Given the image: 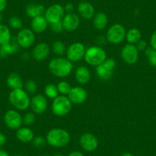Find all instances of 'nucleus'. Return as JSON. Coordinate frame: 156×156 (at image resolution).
<instances>
[{
  "mask_svg": "<svg viewBox=\"0 0 156 156\" xmlns=\"http://www.w3.org/2000/svg\"><path fill=\"white\" fill-rule=\"evenodd\" d=\"M14 156H24V155H22V154H16V155Z\"/></svg>",
  "mask_w": 156,
  "mask_h": 156,
  "instance_id": "de8ad7c7",
  "label": "nucleus"
},
{
  "mask_svg": "<svg viewBox=\"0 0 156 156\" xmlns=\"http://www.w3.org/2000/svg\"><path fill=\"white\" fill-rule=\"evenodd\" d=\"M31 107L34 114H42L47 110L48 100L42 94H36L31 100Z\"/></svg>",
  "mask_w": 156,
  "mask_h": 156,
  "instance_id": "4468645a",
  "label": "nucleus"
},
{
  "mask_svg": "<svg viewBox=\"0 0 156 156\" xmlns=\"http://www.w3.org/2000/svg\"><path fill=\"white\" fill-rule=\"evenodd\" d=\"M139 50L135 44H127L121 51V58L126 64H134L139 60Z\"/></svg>",
  "mask_w": 156,
  "mask_h": 156,
  "instance_id": "f8f14e48",
  "label": "nucleus"
},
{
  "mask_svg": "<svg viewBox=\"0 0 156 156\" xmlns=\"http://www.w3.org/2000/svg\"><path fill=\"white\" fill-rule=\"evenodd\" d=\"M126 39L128 41V44H136L142 39V33L138 28H132L126 32Z\"/></svg>",
  "mask_w": 156,
  "mask_h": 156,
  "instance_id": "a878e982",
  "label": "nucleus"
},
{
  "mask_svg": "<svg viewBox=\"0 0 156 156\" xmlns=\"http://www.w3.org/2000/svg\"><path fill=\"white\" fill-rule=\"evenodd\" d=\"M48 21L46 20L44 16H37V17L31 19V30L34 33H42L47 29L48 28Z\"/></svg>",
  "mask_w": 156,
  "mask_h": 156,
  "instance_id": "4be33fe9",
  "label": "nucleus"
},
{
  "mask_svg": "<svg viewBox=\"0 0 156 156\" xmlns=\"http://www.w3.org/2000/svg\"><path fill=\"white\" fill-rule=\"evenodd\" d=\"M80 18L75 13H67L62 19L64 30L67 31H74L80 25Z\"/></svg>",
  "mask_w": 156,
  "mask_h": 156,
  "instance_id": "f3484780",
  "label": "nucleus"
},
{
  "mask_svg": "<svg viewBox=\"0 0 156 156\" xmlns=\"http://www.w3.org/2000/svg\"><path fill=\"white\" fill-rule=\"evenodd\" d=\"M54 156H64V155H63V154H55Z\"/></svg>",
  "mask_w": 156,
  "mask_h": 156,
  "instance_id": "49530a36",
  "label": "nucleus"
},
{
  "mask_svg": "<svg viewBox=\"0 0 156 156\" xmlns=\"http://www.w3.org/2000/svg\"><path fill=\"white\" fill-rule=\"evenodd\" d=\"M71 109L72 103L66 96L60 95L53 100L51 110L52 112L57 116H65L70 112Z\"/></svg>",
  "mask_w": 156,
  "mask_h": 156,
  "instance_id": "39448f33",
  "label": "nucleus"
},
{
  "mask_svg": "<svg viewBox=\"0 0 156 156\" xmlns=\"http://www.w3.org/2000/svg\"><path fill=\"white\" fill-rule=\"evenodd\" d=\"M64 11L67 13H72L73 12V10H74V5L71 2H67L64 5Z\"/></svg>",
  "mask_w": 156,
  "mask_h": 156,
  "instance_id": "4c0bfd02",
  "label": "nucleus"
},
{
  "mask_svg": "<svg viewBox=\"0 0 156 156\" xmlns=\"http://www.w3.org/2000/svg\"><path fill=\"white\" fill-rule=\"evenodd\" d=\"M148 62L152 67H156V50H153L148 56H147Z\"/></svg>",
  "mask_w": 156,
  "mask_h": 156,
  "instance_id": "c9c22d12",
  "label": "nucleus"
},
{
  "mask_svg": "<svg viewBox=\"0 0 156 156\" xmlns=\"http://www.w3.org/2000/svg\"><path fill=\"white\" fill-rule=\"evenodd\" d=\"M48 68L54 76L64 78L70 74L73 70V64L67 58L58 57L49 62Z\"/></svg>",
  "mask_w": 156,
  "mask_h": 156,
  "instance_id": "f257e3e1",
  "label": "nucleus"
},
{
  "mask_svg": "<svg viewBox=\"0 0 156 156\" xmlns=\"http://www.w3.org/2000/svg\"><path fill=\"white\" fill-rule=\"evenodd\" d=\"M46 9L41 4L29 3L25 7V13L28 17L34 19L37 16H44Z\"/></svg>",
  "mask_w": 156,
  "mask_h": 156,
  "instance_id": "412c9836",
  "label": "nucleus"
},
{
  "mask_svg": "<svg viewBox=\"0 0 156 156\" xmlns=\"http://www.w3.org/2000/svg\"><path fill=\"white\" fill-rule=\"evenodd\" d=\"M67 97L73 104H82L87 98V92L81 87H73L70 90Z\"/></svg>",
  "mask_w": 156,
  "mask_h": 156,
  "instance_id": "2eb2a0df",
  "label": "nucleus"
},
{
  "mask_svg": "<svg viewBox=\"0 0 156 156\" xmlns=\"http://www.w3.org/2000/svg\"><path fill=\"white\" fill-rule=\"evenodd\" d=\"M41 156H49V155H46V154H44V155H41Z\"/></svg>",
  "mask_w": 156,
  "mask_h": 156,
  "instance_id": "09e8293b",
  "label": "nucleus"
},
{
  "mask_svg": "<svg viewBox=\"0 0 156 156\" xmlns=\"http://www.w3.org/2000/svg\"><path fill=\"white\" fill-rule=\"evenodd\" d=\"M135 45L139 51H145L147 48V47H148V44H147L146 41H144V40H142V39L139 41H138Z\"/></svg>",
  "mask_w": 156,
  "mask_h": 156,
  "instance_id": "e433bc0d",
  "label": "nucleus"
},
{
  "mask_svg": "<svg viewBox=\"0 0 156 156\" xmlns=\"http://www.w3.org/2000/svg\"><path fill=\"white\" fill-rule=\"evenodd\" d=\"M57 87H58V92L59 94H61V95H68V94L70 93V90H71V86H70V83L67 81L65 80H61L57 85Z\"/></svg>",
  "mask_w": 156,
  "mask_h": 156,
  "instance_id": "c756f323",
  "label": "nucleus"
},
{
  "mask_svg": "<svg viewBox=\"0 0 156 156\" xmlns=\"http://www.w3.org/2000/svg\"><path fill=\"white\" fill-rule=\"evenodd\" d=\"M7 6V0H0V13L3 12Z\"/></svg>",
  "mask_w": 156,
  "mask_h": 156,
  "instance_id": "ea45409f",
  "label": "nucleus"
},
{
  "mask_svg": "<svg viewBox=\"0 0 156 156\" xmlns=\"http://www.w3.org/2000/svg\"><path fill=\"white\" fill-rule=\"evenodd\" d=\"M83 58L87 64L94 67H97L106 61L107 56L103 48L96 45L87 49Z\"/></svg>",
  "mask_w": 156,
  "mask_h": 156,
  "instance_id": "20e7f679",
  "label": "nucleus"
},
{
  "mask_svg": "<svg viewBox=\"0 0 156 156\" xmlns=\"http://www.w3.org/2000/svg\"><path fill=\"white\" fill-rule=\"evenodd\" d=\"M51 52L50 47L44 42L38 43L33 48L31 55L36 61H43L48 58Z\"/></svg>",
  "mask_w": 156,
  "mask_h": 156,
  "instance_id": "dca6fc26",
  "label": "nucleus"
},
{
  "mask_svg": "<svg viewBox=\"0 0 156 156\" xmlns=\"http://www.w3.org/2000/svg\"><path fill=\"white\" fill-rule=\"evenodd\" d=\"M35 41L34 32L29 28H22L19 30L16 37V41L19 47L22 48H29L34 44Z\"/></svg>",
  "mask_w": 156,
  "mask_h": 156,
  "instance_id": "9d476101",
  "label": "nucleus"
},
{
  "mask_svg": "<svg viewBox=\"0 0 156 156\" xmlns=\"http://www.w3.org/2000/svg\"><path fill=\"white\" fill-rule=\"evenodd\" d=\"M46 142H46V139H44L42 136H34L31 143H32L33 146L35 147L36 148H42L45 145Z\"/></svg>",
  "mask_w": 156,
  "mask_h": 156,
  "instance_id": "2f4dec72",
  "label": "nucleus"
},
{
  "mask_svg": "<svg viewBox=\"0 0 156 156\" xmlns=\"http://www.w3.org/2000/svg\"><path fill=\"white\" fill-rule=\"evenodd\" d=\"M108 21L109 19L106 13L103 12H99L95 13L93 18V25L96 29L101 31L107 26Z\"/></svg>",
  "mask_w": 156,
  "mask_h": 156,
  "instance_id": "5701e85b",
  "label": "nucleus"
},
{
  "mask_svg": "<svg viewBox=\"0 0 156 156\" xmlns=\"http://www.w3.org/2000/svg\"><path fill=\"white\" fill-rule=\"evenodd\" d=\"M2 20V15H1V13H0V24H1Z\"/></svg>",
  "mask_w": 156,
  "mask_h": 156,
  "instance_id": "a18cd8bd",
  "label": "nucleus"
},
{
  "mask_svg": "<svg viewBox=\"0 0 156 156\" xmlns=\"http://www.w3.org/2000/svg\"><path fill=\"white\" fill-rule=\"evenodd\" d=\"M70 141V136L67 130L61 128H54L48 133L46 142L54 148L67 146Z\"/></svg>",
  "mask_w": 156,
  "mask_h": 156,
  "instance_id": "f03ea898",
  "label": "nucleus"
},
{
  "mask_svg": "<svg viewBox=\"0 0 156 156\" xmlns=\"http://www.w3.org/2000/svg\"><path fill=\"white\" fill-rule=\"evenodd\" d=\"M150 44L153 49L156 50V30L152 33L150 38Z\"/></svg>",
  "mask_w": 156,
  "mask_h": 156,
  "instance_id": "58836bf2",
  "label": "nucleus"
},
{
  "mask_svg": "<svg viewBox=\"0 0 156 156\" xmlns=\"http://www.w3.org/2000/svg\"><path fill=\"white\" fill-rule=\"evenodd\" d=\"M16 138L22 143H29L32 142L34 138V132L28 127H21L16 130Z\"/></svg>",
  "mask_w": 156,
  "mask_h": 156,
  "instance_id": "aec40b11",
  "label": "nucleus"
},
{
  "mask_svg": "<svg viewBox=\"0 0 156 156\" xmlns=\"http://www.w3.org/2000/svg\"><path fill=\"white\" fill-rule=\"evenodd\" d=\"M52 51L58 56H62L67 51V48L63 41L58 40L55 41L52 44Z\"/></svg>",
  "mask_w": 156,
  "mask_h": 156,
  "instance_id": "c85d7f7f",
  "label": "nucleus"
},
{
  "mask_svg": "<svg viewBox=\"0 0 156 156\" xmlns=\"http://www.w3.org/2000/svg\"><path fill=\"white\" fill-rule=\"evenodd\" d=\"M10 104L18 110H26L31 105V99L23 89L12 90L9 95Z\"/></svg>",
  "mask_w": 156,
  "mask_h": 156,
  "instance_id": "7ed1b4c3",
  "label": "nucleus"
},
{
  "mask_svg": "<svg viewBox=\"0 0 156 156\" xmlns=\"http://www.w3.org/2000/svg\"><path fill=\"white\" fill-rule=\"evenodd\" d=\"M9 25L13 29L21 30L23 26V22L22 19L18 16H12L9 20Z\"/></svg>",
  "mask_w": 156,
  "mask_h": 156,
  "instance_id": "7c9ffc66",
  "label": "nucleus"
},
{
  "mask_svg": "<svg viewBox=\"0 0 156 156\" xmlns=\"http://www.w3.org/2000/svg\"><path fill=\"white\" fill-rule=\"evenodd\" d=\"M80 145L84 151L87 152H92L95 151L99 145L97 138L94 134L90 133H83L79 139Z\"/></svg>",
  "mask_w": 156,
  "mask_h": 156,
  "instance_id": "ddd939ff",
  "label": "nucleus"
},
{
  "mask_svg": "<svg viewBox=\"0 0 156 156\" xmlns=\"http://www.w3.org/2000/svg\"><path fill=\"white\" fill-rule=\"evenodd\" d=\"M4 122L7 128L12 130H17L23 124V117L17 110L9 109L4 115Z\"/></svg>",
  "mask_w": 156,
  "mask_h": 156,
  "instance_id": "6e6552de",
  "label": "nucleus"
},
{
  "mask_svg": "<svg viewBox=\"0 0 156 156\" xmlns=\"http://www.w3.org/2000/svg\"><path fill=\"white\" fill-rule=\"evenodd\" d=\"M44 95L47 98L51 99V100H54L57 97H58L59 92H58L56 85L53 84V83H49V84L46 85L44 87Z\"/></svg>",
  "mask_w": 156,
  "mask_h": 156,
  "instance_id": "cd10ccee",
  "label": "nucleus"
},
{
  "mask_svg": "<svg viewBox=\"0 0 156 156\" xmlns=\"http://www.w3.org/2000/svg\"><path fill=\"white\" fill-rule=\"evenodd\" d=\"M120 156H134V155L130 152H124L122 153Z\"/></svg>",
  "mask_w": 156,
  "mask_h": 156,
  "instance_id": "c03bdc74",
  "label": "nucleus"
},
{
  "mask_svg": "<svg viewBox=\"0 0 156 156\" xmlns=\"http://www.w3.org/2000/svg\"><path fill=\"white\" fill-rule=\"evenodd\" d=\"M75 79L80 84H87L91 79V73L89 69L85 66H80L75 70Z\"/></svg>",
  "mask_w": 156,
  "mask_h": 156,
  "instance_id": "6ab92c4d",
  "label": "nucleus"
},
{
  "mask_svg": "<svg viewBox=\"0 0 156 156\" xmlns=\"http://www.w3.org/2000/svg\"><path fill=\"white\" fill-rule=\"evenodd\" d=\"M7 86L12 90H17V89H22L23 88V81H22V76L19 74V73H12L9 75L6 80Z\"/></svg>",
  "mask_w": 156,
  "mask_h": 156,
  "instance_id": "b1692460",
  "label": "nucleus"
},
{
  "mask_svg": "<svg viewBox=\"0 0 156 156\" xmlns=\"http://www.w3.org/2000/svg\"><path fill=\"white\" fill-rule=\"evenodd\" d=\"M116 67V62L112 58H106L103 64L96 67V73L100 79L109 80L113 74V70Z\"/></svg>",
  "mask_w": 156,
  "mask_h": 156,
  "instance_id": "0eeeda50",
  "label": "nucleus"
},
{
  "mask_svg": "<svg viewBox=\"0 0 156 156\" xmlns=\"http://www.w3.org/2000/svg\"><path fill=\"white\" fill-rule=\"evenodd\" d=\"M25 90H26L25 91H26L28 94H34V93L37 91V85L35 81L30 80H28V81L25 83Z\"/></svg>",
  "mask_w": 156,
  "mask_h": 156,
  "instance_id": "72a5a7b5",
  "label": "nucleus"
},
{
  "mask_svg": "<svg viewBox=\"0 0 156 156\" xmlns=\"http://www.w3.org/2000/svg\"><path fill=\"white\" fill-rule=\"evenodd\" d=\"M12 41L10 29L5 25L0 24V45L9 43Z\"/></svg>",
  "mask_w": 156,
  "mask_h": 156,
  "instance_id": "bb28decb",
  "label": "nucleus"
},
{
  "mask_svg": "<svg viewBox=\"0 0 156 156\" xmlns=\"http://www.w3.org/2000/svg\"><path fill=\"white\" fill-rule=\"evenodd\" d=\"M126 31L123 25L121 24H114L111 25L106 31V41L112 44H120L126 38Z\"/></svg>",
  "mask_w": 156,
  "mask_h": 156,
  "instance_id": "423d86ee",
  "label": "nucleus"
},
{
  "mask_svg": "<svg viewBox=\"0 0 156 156\" xmlns=\"http://www.w3.org/2000/svg\"><path fill=\"white\" fill-rule=\"evenodd\" d=\"M36 117L34 112H27L23 116V123L26 126H31L35 122Z\"/></svg>",
  "mask_w": 156,
  "mask_h": 156,
  "instance_id": "473e14b6",
  "label": "nucleus"
},
{
  "mask_svg": "<svg viewBox=\"0 0 156 156\" xmlns=\"http://www.w3.org/2000/svg\"><path fill=\"white\" fill-rule=\"evenodd\" d=\"M51 29L55 33H61L64 30V26H63L62 21L61 22H55V23L51 24Z\"/></svg>",
  "mask_w": 156,
  "mask_h": 156,
  "instance_id": "f704fd0d",
  "label": "nucleus"
},
{
  "mask_svg": "<svg viewBox=\"0 0 156 156\" xmlns=\"http://www.w3.org/2000/svg\"><path fill=\"white\" fill-rule=\"evenodd\" d=\"M19 46L17 41H10L9 43L0 45V57L5 58L9 55H13L19 51Z\"/></svg>",
  "mask_w": 156,
  "mask_h": 156,
  "instance_id": "393cba45",
  "label": "nucleus"
},
{
  "mask_svg": "<svg viewBox=\"0 0 156 156\" xmlns=\"http://www.w3.org/2000/svg\"><path fill=\"white\" fill-rule=\"evenodd\" d=\"M0 156H9V154L5 150L0 149Z\"/></svg>",
  "mask_w": 156,
  "mask_h": 156,
  "instance_id": "37998d69",
  "label": "nucleus"
},
{
  "mask_svg": "<svg viewBox=\"0 0 156 156\" xmlns=\"http://www.w3.org/2000/svg\"><path fill=\"white\" fill-rule=\"evenodd\" d=\"M86 48L82 43L74 42L67 48V58L71 62H77L84 58Z\"/></svg>",
  "mask_w": 156,
  "mask_h": 156,
  "instance_id": "9b49d317",
  "label": "nucleus"
},
{
  "mask_svg": "<svg viewBox=\"0 0 156 156\" xmlns=\"http://www.w3.org/2000/svg\"><path fill=\"white\" fill-rule=\"evenodd\" d=\"M65 16L64 6L60 4H53L46 9L44 16L46 20L50 24L62 21L63 18Z\"/></svg>",
  "mask_w": 156,
  "mask_h": 156,
  "instance_id": "1a4fd4ad",
  "label": "nucleus"
},
{
  "mask_svg": "<svg viewBox=\"0 0 156 156\" xmlns=\"http://www.w3.org/2000/svg\"><path fill=\"white\" fill-rule=\"evenodd\" d=\"M67 156H84V154L80 151H73L69 153Z\"/></svg>",
  "mask_w": 156,
  "mask_h": 156,
  "instance_id": "79ce46f5",
  "label": "nucleus"
},
{
  "mask_svg": "<svg viewBox=\"0 0 156 156\" xmlns=\"http://www.w3.org/2000/svg\"><path fill=\"white\" fill-rule=\"evenodd\" d=\"M77 11L80 16L86 20L92 19L96 13L94 5L88 2H80L78 5Z\"/></svg>",
  "mask_w": 156,
  "mask_h": 156,
  "instance_id": "a211bd4d",
  "label": "nucleus"
},
{
  "mask_svg": "<svg viewBox=\"0 0 156 156\" xmlns=\"http://www.w3.org/2000/svg\"><path fill=\"white\" fill-rule=\"evenodd\" d=\"M5 142H6V137H5V136L2 133V132H0V148H1L2 145H4Z\"/></svg>",
  "mask_w": 156,
  "mask_h": 156,
  "instance_id": "a19ab883",
  "label": "nucleus"
}]
</instances>
